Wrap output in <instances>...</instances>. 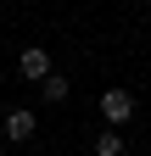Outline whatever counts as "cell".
<instances>
[{
	"label": "cell",
	"mask_w": 151,
	"mask_h": 156,
	"mask_svg": "<svg viewBox=\"0 0 151 156\" xmlns=\"http://www.w3.org/2000/svg\"><path fill=\"white\" fill-rule=\"evenodd\" d=\"M101 117H106L112 128H123L129 117H134V95H129V89H106L101 95Z\"/></svg>",
	"instance_id": "1"
},
{
	"label": "cell",
	"mask_w": 151,
	"mask_h": 156,
	"mask_svg": "<svg viewBox=\"0 0 151 156\" xmlns=\"http://www.w3.org/2000/svg\"><path fill=\"white\" fill-rule=\"evenodd\" d=\"M34 128H39V123H34V112H23V106H17V112H6V140H11V145L34 140Z\"/></svg>",
	"instance_id": "2"
},
{
	"label": "cell",
	"mask_w": 151,
	"mask_h": 156,
	"mask_svg": "<svg viewBox=\"0 0 151 156\" xmlns=\"http://www.w3.org/2000/svg\"><path fill=\"white\" fill-rule=\"evenodd\" d=\"M17 73H23V78H34V84H39V78L50 73V50H39V45H34V50H23V56H17Z\"/></svg>",
	"instance_id": "3"
},
{
	"label": "cell",
	"mask_w": 151,
	"mask_h": 156,
	"mask_svg": "<svg viewBox=\"0 0 151 156\" xmlns=\"http://www.w3.org/2000/svg\"><path fill=\"white\" fill-rule=\"evenodd\" d=\"M39 95H45V101H50V106H62V101H67V78H62V73H56V67H50V73L39 78Z\"/></svg>",
	"instance_id": "4"
},
{
	"label": "cell",
	"mask_w": 151,
	"mask_h": 156,
	"mask_svg": "<svg viewBox=\"0 0 151 156\" xmlns=\"http://www.w3.org/2000/svg\"><path fill=\"white\" fill-rule=\"evenodd\" d=\"M95 156H123V134H118V128L95 134Z\"/></svg>",
	"instance_id": "5"
}]
</instances>
